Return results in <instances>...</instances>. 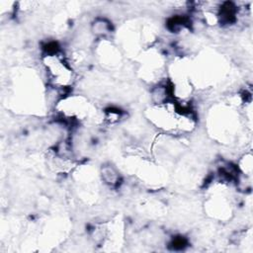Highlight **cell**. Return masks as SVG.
<instances>
[{
	"mask_svg": "<svg viewBox=\"0 0 253 253\" xmlns=\"http://www.w3.org/2000/svg\"><path fill=\"white\" fill-rule=\"evenodd\" d=\"M112 31V24L104 18H97L91 25V32L94 37L98 39L105 40V38L110 35Z\"/></svg>",
	"mask_w": 253,
	"mask_h": 253,
	"instance_id": "1",
	"label": "cell"
},
{
	"mask_svg": "<svg viewBox=\"0 0 253 253\" xmlns=\"http://www.w3.org/2000/svg\"><path fill=\"white\" fill-rule=\"evenodd\" d=\"M101 178L109 187H115L120 181V174L112 165H103L101 168Z\"/></svg>",
	"mask_w": 253,
	"mask_h": 253,
	"instance_id": "2",
	"label": "cell"
}]
</instances>
